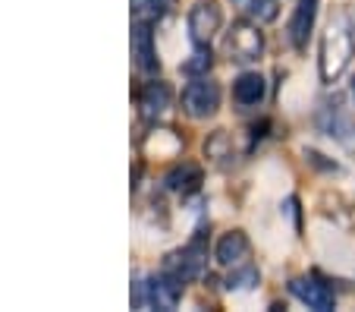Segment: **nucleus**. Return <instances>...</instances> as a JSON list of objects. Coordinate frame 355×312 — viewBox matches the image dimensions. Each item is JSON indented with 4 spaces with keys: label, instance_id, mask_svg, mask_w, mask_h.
Wrapping results in <instances>:
<instances>
[{
    "label": "nucleus",
    "instance_id": "dca6fc26",
    "mask_svg": "<svg viewBox=\"0 0 355 312\" xmlns=\"http://www.w3.org/2000/svg\"><path fill=\"white\" fill-rule=\"evenodd\" d=\"M258 281H261V274H258V268H242V272L230 274L227 278V290H248V287H255Z\"/></svg>",
    "mask_w": 355,
    "mask_h": 312
},
{
    "label": "nucleus",
    "instance_id": "2eb2a0df",
    "mask_svg": "<svg viewBox=\"0 0 355 312\" xmlns=\"http://www.w3.org/2000/svg\"><path fill=\"white\" fill-rule=\"evenodd\" d=\"M211 63H214V57H211V48H208V44H198V48H195V54L189 57L186 63H182V69H186L189 76H205L211 69Z\"/></svg>",
    "mask_w": 355,
    "mask_h": 312
},
{
    "label": "nucleus",
    "instance_id": "6e6552de",
    "mask_svg": "<svg viewBox=\"0 0 355 312\" xmlns=\"http://www.w3.org/2000/svg\"><path fill=\"white\" fill-rule=\"evenodd\" d=\"M182 297V281L173 278L170 272H164L157 281L148 284V303L157 306V309H173Z\"/></svg>",
    "mask_w": 355,
    "mask_h": 312
},
{
    "label": "nucleus",
    "instance_id": "f3484780",
    "mask_svg": "<svg viewBox=\"0 0 355 312\" xmlns=\"http://www.w3.org/2000/svg\"><path fill=\"white\" fill-rule=\"evenodd\" d=\"M352 95H355V79H352Z\"/></svg>",
    "mask_w": 355,
    "mask_h": 312
},
{
    "label": "nucleus",
    "instance_id": "7ed1b4c3",
    "mask_svg": "<svg viewBox=\"0 0 355 312\" xmlns=\"http://www.w3.org/2000/svg\"><path fill=\"white\" fill-rule=\"evenodd\" d=\"M227 54L230 60L236 63H255L264 51V35L258 32V22H248V19H239L230 26L227 32Z\"/></svg>",
    "mask_w": 355,
    "mask_h": 312
},
{
    "label": "nucleus",
    "instance_id": "f03ea898",
    "mask_svg": "<svg viewBox=\"0 0 355 312\" xmlns=\"http://www.w3.org/2000/svg\"><path fill=\"white\" fill-rule=\"evenodd\" d=\"M220 108V85L208 76H195L186 88H182V110L192 120H208Z\"/></svg>",
    "mask_w": 355,
    "mask_h": 312
},
{
    "label": "nucleus",
    "instance_id": "9b49d317",
    "mask_svg": "<svg viewBox=\"0 0 355 312\" xmlns=\"http://www.w3.org/2000/svg\"><path fill=\"white\" fill-rule=\"evenodd\" d=\"M264 76L261 73H242L239 79L233 82V98L242 104V108H255V104L264 101Z\"/></svg>",
    "mask_w": 355,
    "mask_h": 312
},
{
    "label": "nucleus",
    "instance_id": "4468645a",
    "mask_svg": "<svg viewBox=\"0 0 355 312\" xmlns=\"http://www.w3.org/2000/svg\"><path fill=\"white\" fill-rule=\"evenodd\" d=\"M205 155L217 164H223V161L233 158V139H230L227 129H214V133H211L208 142H205Z\"/></svg>",
    "mask_w": 355,
    "mask_h": 312
},
{
    "label": "nucleus",
    "instance_id": "9d476101",
    "mask_svg": "<svg viewBox=\"0 0 355 312\" xmlns=\"http://www.w3.org/2000/svg\"><path fill=\"white\" fill-rule=\"evenodd\" d=\"M248 249H252V246H248V237L242 231H227L223 233L220 240H217V246H214V258L220 265H239L242 258L248 256Z\"/></svg>",
    "mask_w": 355,
    "mask_h": 312
},
{
    "label": "nucleus",
    "instance_id": "39448f33",
    "mask_svg": "<svg viewBox=\"0 0 355 312\" xmlns=\"http://www.w3.org/2000/svg\"><path fill=\"white\" fill-rule=\"evenodd\" d=\"M289 293H293L295 299H302L309 309H318V312H327V309H334V306H336L334 287H330L327 281H321L318 274L289 281Z\"/></svg>",
    "mask_w": 355,
    "mask_h": 312
},
{
    "label": "nucleus",
    "instance_id": "20e7f679",
    "mask_svg": "<svg viewBox=\"0 0 355 312\" xmlns=\"http://www.w3.org/2000/svg\"><path fill=\"white\" fill-rule=\"evenodd\" d=\"M189 35H192L195 44H208L223 26V10L217 0H195L192 10H189Z\"/></svg>",
    "mask_w": 355,
    "mask_h": 312
},
{
    "label": "nucleus",
    "instance_id": "f257e3e1",
    "mask_svg": "<svg viewBox=\"0 0 355 312\" xmlns=\"http://www.w3.org/2000/svg\"><path fill=\"white\" fill-rule=\"evenodd\" d=\"M352 51H355V44H352V32H349L346 19H343V16L330 19V26L324 28V35H321V54H318L321 82L334 85L349 69V63H352Z\"/></svg>",
    "mask_w": 355,
    "mask_h": 312
},
{
    "label": "nucleus",
    "instance_id": "f8f14e48",
    "mask_svg": "<svg viewBox=\"0 0 355 312\" xmlns=\"http://www.w3.org/2000/svg\"><path fill=\"white\" fill-rule=\"evenodd\" d=\"M198 183H201V167H195V164H180V167H173L167 174V190L182 192V196L198 190Z\"/></svg>",
    "mask_w": 355,
    "mask_h": 312
},
{
    "label": "nucleus",
    "instance_id": "423d86ee",
    "mask_svg": "<svg viewBox=\"0 0 355 312\" xmlns=\"http://www.w3.org/2000/svg\"><path fill=\"white\" fill-rule=\"evenodd\" d=\"M315 19H318V0H299L289 16V26H286V35H289V44L295 51H305L311 38V28H315Z\"/></svg>",
    "mask_w": 355,
    "mask_h": 312
},
{
    "label": "nucleus",
    "instance_id": "1a4fd4ad",
    "mask_svg": "<svg viewBox=\"0 0 355 312\" xmlns=\"http://www.w3.org/2000/svg\"><path fill=\"white\" fill-rule=\"evenodd\" d=\"M132 54H135V63H139L145 73H155L157 69L155 35H151V26H148V22H139V26L132 28Z\"/></svg>",
    "mask_w": 355,
    "mask_h": 312
},
{
    "label": "nucleus",
    "instance_id": "ddd939ff",
    "mask_svg": "<svg viewBox=\"0 0 355 312\" xmlns=\"http://www.w3.org/2000/svg\"><path fill=\"white\" fill-rule=\"evenodd\" d=\"M236 3H239L242 13L252 16L258 26H264V22H274L277 16H280V7H277V0H236Z\"/></svg>",
    "mask_w": 355,
    "mask_h": 312
},
{
    "label": "nucleus",
    "instance_id": "0eeeda50",
    "mask_svg": "<svg viewBox=\"0 0 355 312\" xmlns=\"http://www.w3.org/2000/svg\"><path fill=\"white\" fill-rule=\"evenodd\" d=\"M139 108H141V117H145V120H157L161 114H167V108H170V85L167 82H161V79L148 82L139 95Z\"/></svg>",
    "mask_w": 355,
    "mask_h": 312
}]
</instances>
